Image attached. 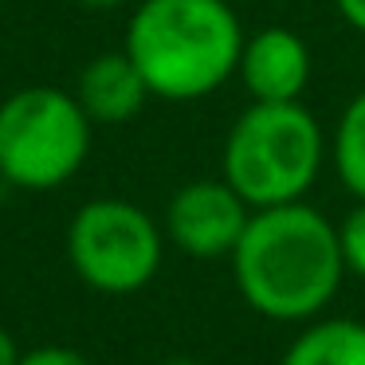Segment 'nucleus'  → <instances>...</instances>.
Here are the masks:
<instances>
[{
  "label": "nucleus",
  "instance_id": "1",
  "mask_svg": "<svg viewBox=\"0 0 365 365\" xmlns=\"http://www.w3.org/2000/svg\"><path fill=\"white\" fill-rule=\"evenodd\" d=\"M228 259L244 302L271 322L318 318L346 279L338 224L307 200L252 208Z\"/></svg>",
  "mask_w": 365,
  "mask_h": 365
},
{
  "label": "nucleus",
  "instance_id": "2",
  "mask_svg": "<svg viewBox=\"0 0 365 365\" xmlns=\"http://www.w3.org/2000/svg\"><path fill=\"white\" fill-rule=\"evenodd\" d=\"M244 24L228 0H138L126 24V56L153 98L197 103L240 71Z\"/></svg>",
  "mask_w": 365,
  "mask_h": 365
},
{
  "label": "nucleus",
  "instance_id": "3",
  "mask_svg": "<svg viewBox=\"0 0 365 365\" xmlns=\"http://www.w3.org/2000/svg\"><path fill=\"white\" fill-rule=\"evenodd\" d=\"M326 161L322 122L299 103H252L228 126L220 177L252 208L291 205L314 189Z\"/></svg>",
  "mask_w": 365,
  "mask_h": 365
},
{
  "label": "nucleus",
  "instance_id": "4",
  "mask_svg": "<svg viewBox=\"0 0 365 365\" xmlns=\"http://www.w3.org/2000/svg\"><path fill=\"white\" fill-rule=\"evenodd\" d=\"M91 153V118L75 91L24 87L0 103V181L24 192L67 185Z\"/></svg>",
  "mask_w": 365,
  "mask_h": 365
},
{
  "label": "nucleus",
  "instance_id": "5",
  "mask_svg": "<svg viewBox=\"0 0 365 365\" xmlns=\"http://www.w3.org/2000/svg\"><path fill=\"white\" fill-rule=\"evenodd\" d=\"M161 255H165V232L134 200L95 197L67 224V259L91 291H142L158 275Z\"/></svg>",
  "mask_w": 365,
  "mask_h": 365
},
{
  "label": "nucleus",
  "instance_id": "6",
  "mask_svg": "<svg viewBox=\"0 0 365 365\" xmlns=\"http://www.w3.org/2000/svg\"><path fill=\"white\" fill-rule=\"evenodd\" d=\"M252 220V205L228 181H189L169 197L165 236L192 259H224L236 252Z\"/></svg>",
  "mask_w": 365,
  "mask_h": 365
},
{
  "label": "nucleus",
  "instance_id": "7",
  "mask_svg": "<svg viewBox=\"0 0 365 365\" xmlns=\"http://www.w3.org/2000/svg\"><path fill=\"white\" fill-rule=\"evenodd\" d=\"M236 75L252 103H299L310 83V48L294 28H259L244 40Z\"/></svg>",
  "mask_w": 365,
  "mask_h": 365
},
{
  "label": "nucleus",
  "instance_id": "8",
  "mask_svg": "<svg viewBox=\"0 0 365 365\" xmlns=\"http://www.w3.org/2000/svg\"><path fill=\"white\" fill-rule=\"evenodd\" d=\"M75 98H79L91 122L118 126V122L138 118L153 95L145 87L138 63L122 48V51H103L91 63H83L79 79H75Z\"/></svg>",
  "mask_w": 365,
  "mask_h": 365
},
{
  "label": "nucleus",
  "instance_id": "9",
  "mask_svg": "<svg viewBox=\"0 0 365 365\" xmlns=\"http://www.w3.org/2000/svg\"><path fill=\"white\" fill-rule=\"evenodd\" d=\"M279 365H365V322L318 318L287 346Z\"/></svg>",
  "mask_w": 365,
  "mask_h": 365
},
{
  "label": "nucleus",
  "instance_id": "10",
  "mask_svg": "<svg viewBox=\"0 0 365 365\" xmlns=\"http://www.w3.org/2000/svg\"><path fill=\"white\" fill-rule=\"evenodd\" d=\"M334 169H338V181L357 200H365V91L349 98L338 118V130H334Z\"/></svg>",
  "mask_w": 365,
  "mask_h": 365
},
{
  "label": "nucleus",
  "instance_id": "11",
  "mask_svg": "<svg viewBox=\"0 0 365 365\" xmlns=\"http://www.w3.org/2000/svg\"><path fill=\"white\" fill-rule=\"evenodd\" d=\"M338 244H341L346 271L357 279H365V200H357L346 212V220L338 224Z\"/></svg>",
  "mask_w": 365,
  "mask_h": 365
},
{
  "label": "nucleus",
  "instance_id": "12",
  "mask_svg": "<svg viewBox=\"0 0 365 365\" xmlns=\"http://www.w3.org/2000/svg\"><path fill=\"white\" fill-rule=\"evenodd\" d=\"M20 365H91V361L71 346H36V349H24Z\"/></svg>",
  "mask_w": 365,
  "mask_h": 365
},
{
  "label": "nucleus",
  "instance_id": "13",
  "mask_svg": "<svg viewBox=\"0 0 365 365\" xmlns=\"http://www.w3.org/2000/svg\"><path fill=\"white\" fill-rule=\"evenodd\" d=\"M334 9H338V16L346 20L354 32L365 36V0H334Z\"/></svg>",
  "mask_w": 365,
  "mask_h": 365
},
{
  "label": "nucleus",
  "instance_id": "14",
  "mask_svg": "<svg viewBox=\"0 0 365 365\" xmlns=\"http://www.w3.org/2000/svg\"><path fill=\"white\" fill-rule=\"evenodd\" d=\"M20 357H24V349H20L16 338L0 326V365H20Z\"/></svg>",
  "mask_w": 365,
  "mask_h": 365
},
{
  "label": "nucleus",
  "instance_id": "15",
  "mask_svg": "<svg viewBox=\"0 0 365 365\" xmlns=\"http://www.w3.org/2000/svg\"><path fill=\"white\" fill-rule=\"evenodd\" d=\"M75 4H87V9H118V4H130V0H75Z\"/></svg>",
  "mask_w": 365,
  "mask_h": 365
},
{
  "label": "nucleus",
  "instance_id": "16",
  "mask_svg": "<svg viewBox=\"0 0 365 365\" xmlns=\"http://www.w3.org/2000/svg\"><path fill=\"white\" fill-rule=\"evenodd\" d=\"M161 365H200L197 357H169V361H161Z\"/></svg>",
  "mask_w": 365,
  "mask_h": 365
},
{
  "label": "nucleus",
  "instance_id": "17",
  "mask_svg": "<svg viewBox=\"0 0 365 365\" xmlns=\"http://www.w3.org/2000/svg\"><path fill=\"white\" fill-rule=\"evenodd\" d=\"M0 9H4V0H0Z\"/></svg>",
  "mask_w": 365,
  "mask_h": 365
}]
</instances>
